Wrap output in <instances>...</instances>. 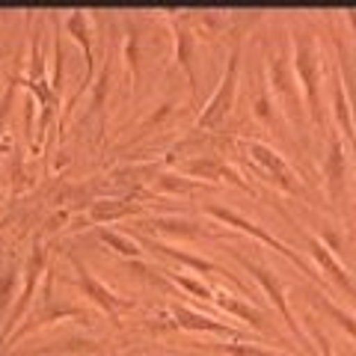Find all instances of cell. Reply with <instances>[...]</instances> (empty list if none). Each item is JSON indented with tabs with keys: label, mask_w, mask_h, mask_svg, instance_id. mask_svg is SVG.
Here are the masks:
<instances>
[{
	"label": "cell",
	"mask_w": 356,
	"mask_h": 356,
	"mask_svg": "<svg viewBox=\"0 0 356 356\" xmlns=\"http://www.w3.org/2000/svg\"><path fill=\"white\" fill-rule=\"evenodd\" d=\"M44 264H48V255H44V247L39 241H33V250H30V259L24 264V285L18 291V300H15V309L13 315L6 318L3 324V332H0V344H6L13 339V327H18V321H24L27 309L33 303V294H36V285H39V276L44 273Z\"/></svg>",
	"instance_id": "obj_1"
},
{
	"label": "cell",
	"mask_w": 356,
	"mask_h": 356,
	"mask_svg": "<svg viewBox=\"0 0 356 356\" xmlns=\"http://www.w3.org/2000/svg\"><path fill=\"white\" fill-rule=\"evenodd\" d=\"M294 65H297V77L306 89V102L315 122H321V77H318V54H315V44L306 33H300L294 39Z\"/></svg>",
	"instance_id": "obj_2"
},
{
	"label": "cell",
	"mask_w": 356,
	"mask_h": 356,
	"mask_svg": "<svg viewBox=\"0 0 356 356\" xmlns=\"http://www.w3.org/2000/svg\"><path fill=\"white\" fill-rule=\"evenodd\" d=\"M238 60H241V54H238V51H232L229 69H226V74H222V81H220V86H217V92L211 95V102L205 104L202 116H199V122H196L199 128L217 125V122L232 110V102H235V89H238Z\"/></svg>",
	"instance_id": "obj_3"
},
{
	"label": "cell",
	"mask_w": 356,
	"mask_h": 356,
	"mask_svg": "<svg viewBox=\"0 0 356 356\" xmlns=\"http://www.w3.org/2000/svg\"><path fill=\"white\" fill-rule=\"evenodd\" d=\"M270 86H273V95L280 98L285 113L300 122V95H297L291 63H288L285 54H273L270 57Z\"/></svg>",
	"instance_id": "obj_4"
},
{
	"label": "cell",
	"mask_w": 356,
	"mask_h": 356,
	"mask_svg": "<svg viewBox=\"0 0 356 356\" xmlns=\"http://www.w3.org/2000/svg\"><path fill=\"white\" fill-rule=\"evenodd\" d=\"M208 214H211V217H217V220H222V222H226V226H238L241 232H247V235H252V238H259V241H264V243H267V247L280 250V252L285 255V259H291L294 264H300V267H303V270H306V264H303V259H300V255H297L294 250H288V247H285V243H282V241H276L273 235H267V232H264V229H259V226H255V222H250L247 217H241V214H238V211H232V208H220V205H208Z\"/></svg>",
	"instance_id": "obj_5"
},
{
	"label": "cell",
	"mask_w": 356,
	"mask_h": 356,
	"mask_svg": "<svg viewBox=\"0 0 356 356\" xmlns=\"http://www.w3.org/2000/svg\"><path fill=\"white\" fill-rule=\"evenodd\" d=\"M72 261H74V270H77V282H81L83 294H86V297H92L95 303H98V306H102V309L107 312V315H113V318H116L122 309H128V306H131L128 300L116 297L113 291H110V288H104L102 282H98L95 276H92V270H89V267H86V264H83L81 259H72Z\"/></svg>",
	"instance_id": "obj_6"
},
{
	"label": "cell",
	"mask_w": 356,
	"mask_h": 356,
	"mask_svg": "<svg viewBox=\"0 0 356 356\" xmlns=\"http://www.w3.org/2000/svg\"><path fill=\"white\" fill-rule=\"evenodd\" d=\"M235 259L243 264V267H247V270L255 276V280H259V285L264 288V291L267 294H270V300H273V306L276 309H280V315L285 318V324H288V330H291V332H297V321L291 318V309H288V303H285V291H282V282L280 280H276V276L270 273V270H264V267H259V264H255V261H250L247 259V255H235Z\"/></svg>",
	"instance_id": "obj_7"
},
{
	"label": "cell",
	"mask_w": 356,
	"mask_h": 356,
	"mask_svg": "<svg viewBox=\"0 0 356 356\" xmlns=\"http://www.w3.org/2000/svg\"><path fill=\"white\" fill-rule=\"evenodd\" d=\"M247 152H250L252 158L264 166L267 172H270V175L276 178V184H280V187H285V191H291V193H297V191H300L297 178H294V172H291V166H288V163H285V161H282L273 149L261 146V143H247Z\"/></svg>",
	"instance_id": "obj_8"
},
{
	"label": "cell",
	"mask_w": 356,
	"mask_h": 356,
	"mask_svg": "<svg viewBox=\"0 0 356 356\" xmlns=\"http://www.w3.org/2000/svg\"><path fill=\"white\" fill-rule=\"evenodd\" d=\"M65 30L72 33V36L83 44V57H86V81L81 86V92L92 83V74H95V60H92V33H89V18L86 13H72L65 18Z\"/></svg>",
	"instance_id": "obj_9"
},
{
	"label": "cell",
	"mask_w": 356,
	"mask_h": 356,
	"mask_svg": "<svg viewBox=\"0 0 356 356\" xmlns=\"http://www.w3.org/2000/svg\"><path fill=\"white\" fill-rule=\"evenodd\" d=\"M184 172H191V175H202V178H226V181L232 184H238V187H247V181L232 170V166L226 161H220V158H196L191 163H184Z\"/></svg>",
	"instance_id": "obj_10"
},
{
	"label": "cell",
	"mask_w": 356,
	"mask_h": 356,
	"mask_svg": "<svg viewBox=\"0 0 356 356\" xmlns=\"http://www.w3.org/2000/svg\"><path fill=\"white\" fill-rule=\"evenodd\" d=\"M324 175L330 184V196L341 199V184H344V154H341V140L332 134L330 137V154L324 161Z\"/></svg>",
	"instance_id": "obj_11"
},
{
	"label": "cell",
	"mask_w": 356,
	"mask_h": 356,
	"mask_svg": "<svg viewBox=\"0 0 356 356\" xmlns=\"http://www.w3.org/2000/svg\"><path fill=\"white\" fill-rule=\"evenodd\" d=\"M172 321L178 327H184V330H208V332H226V336H235V330H232V327L220 324V321L208 318V315H199V312H191L184 306L172 309Z\"/></svg>",
	"instance_id": "obj_12"
},
{
	"label": "cell",
	"mask_w": 356,
	"mask_h": 356,
	"mask_svg": "<svg viewBox=\"0 0 356 356\" xmlns=\"http://www.w3.org/2000/svg\"><path fill=\"white\" fill-rule=\"evenodd\" d=\"M309 247H312V255H315V259H318V264L324 267V270H327V273H330L332 280H336L341 288H348V291L356 297V285L350 282V276H348V273H344L341 267H339V261L332 259V255H330V250L324 247V243H321V241H315V238H309Z\"/></svg>",
	"instance_id": "obj_13"
},
{
	"label": "cell",
	"mask_w": 356,
	"mask_h": 356,
	"mask_svg": "<svg viewBox=\"0 0 356 356\" xmlns=\"http://www.w3.org/2000/svg\"><path fill=\"white\" fill-rule=\"evenodd\" d=\"M137 211V205L131 202H116V199H104V202H92L89 208V220L92 222H110V220H119V217H128Z\"/></svg>",
	"instance_id": "obj_14"
},
{
	"label": "cell",
	"mask_w": 356,
	"mask_h": 356,
	"mask_svg": "<svg viewBox=\"0 0 356 356\" xmlns=\"http://www.w3.org/2000/svg\"><path fill=\"white\" fill-rule=\"evenodd\" d=\"M175 44H178V63L187 72V81H191V89L196 92V72H193V36L187 27L175 30Z\"/></svg>",
	"instance_id": "obj_15"
},
{
	"label": "cell",
	"mask_w": 356,
	"mask_h": 356,
	"mask_svg": "<svg viewBox=\"0 0 356 356\" xmlns=\"http://www.w3.org/2000/svg\"><path fill=\"white\" fill-rule=\"evenodd\" d=\"M149 247L161 250L163 255H170V259L181 261V264H187V267H193V270H199V273H222V270H220V267H217L214 261H208V259H199V255L181 252V250H172V247H163V243H152V241H149Z\"/></svg>",
	"instance_id": "obj_16"
},
{
	"label": "cell",
	"mask_w": 356,
	"mask_h": 356,
	"mask_svg": "<svg viewBox=\"0 0 356 356\" xmlns=\"http://www.w3.org/2000/svg\"><path fill=\"white\" fill-rule=\"evenodd\" d=\"M217 306H220V309H226V312H232V315L243 318V321H250V324H252L255 330H261V327H264L261 312H255L252 306L241 303V300H235V297H217Z\"/></svg>",
	"instance_id": "obj_17"
},
{
	"label": "cell",
	"mask_w": 356,
	"mask_h": 356,
	"mask_svg": "<svg viewBox=\"0 0 356 356\" xmlns=\"http://www.w3.org/2000/svg\"><path fill=\"white\" fill-rule=\"evenodd\" d=\"M154 232H166V235H175V238H196L199 235V226L191 220H152L146 222Z\"/></svg>",
	"instance_id": "obj_18"
},
{
	"label": "cell",
	"mask_w": 356,
	"mask_h": 356,
	"mask_svg": "<svg viewBox=\"0 0 356 356\" xmlns=\"http://www.w3.org/2000/svg\"><path fill=\"white\" fill-rule=\"evenodd\" d=\"M102 241L107 243V247H113L119 255H131V259H137L140 255V247L134 243L131 238H125V235H119V232H102Z\"/></svg>",
	"instance_id": "obj_19"
},
{
	"label": "cell",
	"mask_w": 356,
	"mask_h": 356,
	"mask_svg": "<svg viewBox=\"0 0 356 356\" xmlns=\"http://www.w3.org/2000/svg\"><path fill=\"white\" fill-rule=\"evenodd\" d=\"M199 181H191V178H178V175H161L158 178V191H172V193H191L196 191Z\"/></svg>",
	"instance_id": "obj_20"
},
{
	"label": "cell",
	"mask_w": 356,
	"mask_h": 356,
	"mask_svg": "<svg viewBox=\"0 0 356 356\" xmlns=\"http://www.w3.org/2000/svg\"><path fill=\"white\" fill-rule=\"evenodd\" d=\"M13 288H15V270L9 267V270L0 273V315L6 312L9 306V297H13Z\"/></svg>",
	"instance_id": "obj_21"
},
{
	"label": "cell",
	"mask_w": 356,
	"mask_h": 356,
	"mask_svg": "<svg viewBox=\"0 0 356 356\" xmlns=\"http://www.w3.org/2000/svg\"><path fill=\"white\" fill-rule=\"evenodd\" d=\"M318 303H321V306H324V309L330 312V315H332V318H336V321H339V324H341L344 330H348V332H350V336H356V321H353V318L348 315V312H341L339 306H332V303H330V300H324V297H321V300H318Z\"/></svg>",
	"instance_id": "obj_22"
},
{
	"label": "cell",
	"mask_w": 356,
	"mask_h": 356,
	"mask_svg": "<svg viewBox=\"0 0 356 356\" xmlns=\"http://www.w3.org/2000/svg\"><path fill=\"white\" fill-rule=\"evenodd\" d=\"M172 280H175L178 285H181V288H187L191 294L202 297V300H211V291H208V288H205L202 282H199V280H191V276H181V273H172Z\"/></svg>",
	"instance_id": "obj_23"
},
{
	"label": "cell",
	"mask_w": 356,
	"mask_h": 356,
	"mask_svg": "<svg viewBox=\"0 0 356 356\" xmlns=\"http://www.w3.org/2000/svg\"><path fill=\"white\" fill-rule=\"evenodd\" d=\"M336 113H339V122L344 125V131H353L350 125V113H348V102H344V95H341V86H336Z\"/></svg>",
	"instance_id": "obj_24"
},
{
	"label": "cell",
	"mask_w": 356,
	"mask_h": 356,
	"mask_svg": "<svg viewBox=\"0 0 356 356\" xmlns=\"http://www.w3.org/2000/svg\"><path fill=\"white\" fill-rule=\"evenodd\" d=\"M13 95H15V81H9L3 98H0V134H3V122H6V113H9V104H13Z\"/></svg>",
	"instance_id": "obj_25"
},
{
	"label": "cell",
	"mask_w": 356,
	"mask_h": 356,
	"mask_svg": "<svg viewBox=\"0 0 356 356\" xmlns=\"http://www.w3.org/2000/svg\"><path fill=\"white\" fill-rule=\"evenodd\" d=\"M255 116L264 119V122H270V119H273V104H270V98H267L264 92L259 95V102H255Z\"/></svg>",
	"instance_id": "obj_26"
},
{
	"label": "cell",
	"mask_w": 356,
	"mask_h": 356,
	"mask_svg": "<svg viewBox=\"0 0 356 356\" xmlns=\"http://www.w3.org/2000/svg\"><path fill=\"white\" fill-rule=\"evenodd\" d=\"M60 222H65V211H60L57 217H51V220H48V229H57Z\"/></svg>",
	"instance_id": "obj_27"
}]
</instances>
